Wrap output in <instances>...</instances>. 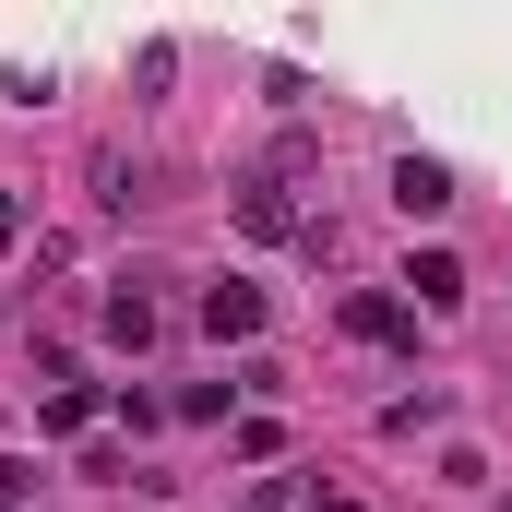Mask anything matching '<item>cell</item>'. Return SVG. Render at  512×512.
Masks as SVG:
<instances>
[{"label": "cell", "instance_id": "obj_4", "mask_svg": "<svg viewBox=\"0 0 512 512\" xmlns=\"http://www.w3.org/2000/svg\"><path fill=\"white\" fill-rule=\"evenodd\" d=\"M405 286H417V310H453V298H465V262H453V251H417Z\"/></svg>", "mask_w": 512, "mask_h": 512}, {"label": "cell", "instance_id": "obj_9", "mask_svg": "<svg viewBox=\"0 0 512 512\" xmlns=\"http://www.w3.org/2000/svg\"><path fill=\"white\" fill-rule=\"evenodd\" d=\"M12 501H24V465H12V453H0V512H12Z\"/></svg>", "mask_w": 512, "mask_h": 512}, {"label": "cell", "instance_id": "obj_6", "mask_svg": "<svg viewBox=\"0 0 512 512\" xmlns=\"http://www.w3.org/2000/svg\"><path fill=\"white\" fill-rule=\"evenodd\" d=\"M108 334H120V346H155V298H143V286L108 298Z\"/></svg>", "mask_w": 512, "mask_h": 512}, {"label": "cell", "instance_id": "obj_10", "mask_svg": "<svg viewBox=\"0 0 512 512\" xmlns=\"http://www.w3.org/2000/svg\"><path fill=\"white\" fill-rule=\"evenodd\" d=\"M334 512H346V501H334Z\"/></svg>", "mask_w": 512, "mask_h": 512}, {"label": "cell", "instance_id": "obj_7", "mask_svg": "<svg viewBox=\"0 0 512 512\" xmlns=\"http://www.w3.org/2000/svg\"><path fill=\"white\" fill-rule=\"evenodd\" d=\"M251 512H334V501H322L310 477H262V489H251Z\"/></svg>", "mask_w": 512, "mask_h": 512}, {"label": "cell", "instance_id": "obj_8", "mask_svg": "<svg viewBox=\"0 0 512 512\" xmlns=\"http://www.w3.org/2000/svg\"><path fill=\"white\" fill-rule=\"evenodd\" d=\"M12 239H24V203H12V191H0V262H12Z\"/></svg>", "mask_w": 512, "mask_h": 512}, {"label": "cell", "instance_id": "obj_1", "mask_svg": "<svg viewBox=\"0 0 512 512\" xmlns=\"http://www.w3.org/2000/svg\"><path fill=\"white\" fill-rule=\"evenodd\" d=\"M203 334H215V346H239V334H262V286H251V274L203 286Z\"/></svg>", "mask_w": 512, "mask_h": 512}, {"label": "cell", "instance_id": "obj_2", "mask_svg": "<svg viewBox=\"0 0 512 512\" xmlns=\"http://www.w3.org/2000/svg\"><path fill=\"white\" fill-rule=\"evenodd\" d=\"M393 203H405V215H441V203H453V167H441V155H393Z\"/></svg>", "mask_w": 512, "mask_h": 512}, {"label": "cell", "instance_id": "obj_5", "mask_svg": "<svg viewBox=\"0 0 512 512\" xmlns=\"http://www.w3.org/2000/svg\"><path fill=\"white\" fill-rule=\"evenodd\" d=\"M96 405H108L96 382H60L48 405H36V429H60V441H72V429H96Z\"/></svg>", "mask_w": 512, "mask_h": 512}, {"label": "cell", "instance_id": "obj_3", "mask_svg": "<svg viewBox=\"0 0 512 512\" xmlns=\"http://www.w3.org/2000/svg\"><path fill=\"white\" fill-rule=\"evenodd\" d=\"M346 334H358V346H405L417 322H405V298H382V286H358V298H346Z\"/></svg>", "mask_w": 512, "mask_h": 512}]
</instances>
